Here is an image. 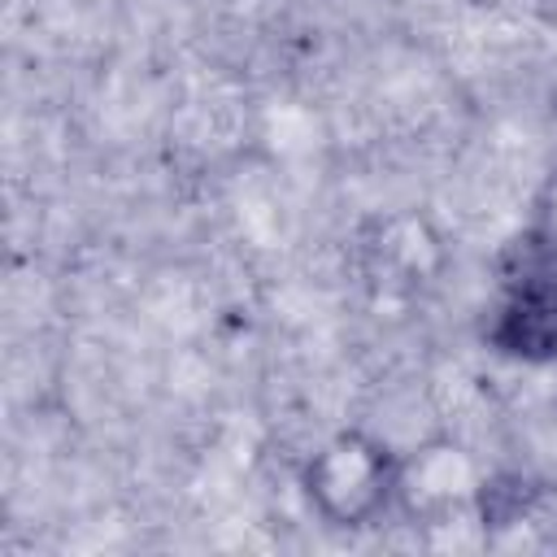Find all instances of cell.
<instances>
[{"label": "cell", "instance_id": "3", "mask_svg": "<svg viewBox=\"0 0 557 557\" xmlns=\"http://www.w3.org/2000/svg\"><path fill=\"white\" fill-rule=\"evenodd\" d=\"M444 265H448V248L426 213L400 209L370 222L366 270L383 292H396V296L422 292L444 274Z\"/></svg>", "mask_w": 557, "mask_h": 557}, {"label": "cell", "instance_id": "1", "mask_svg": "<svg viewBox=\"0 0 557 557\" xmlns=\"http://www.w3.org/2000/svg\"><path fill=\"white\" fill-rule=\"evenodd\" d=\"M396 461L400 453L361 426L331 431L300 470L305 500L326 527L366 531L396 509Z\"/></svg>", "mask_w": 557, "mask_h": 557}, {"label": "cell", "instance_id": "2", "mask_svg": "<svg viewBox=\"0 0 557 557\" xmlns=\"http://www.w3.org/2000/svg\"><path fill=\"white\" fill-rule=\"evenodd\" d=\"M487 466L457 435H426L396 461V513L422 531L479 522Z\"/></svg>", "mask_w": 557, "mask_h": 557}, {"label": "cell", "instance_id": "4", "mask_svg": "<svg viewBox=\"0 0 557 557\" xmlns=\"http://www.w3.org/2000/svg\"><path fill=\"white\" fill-rule=\"evenodd\" d=\"M487 339L518 361H557V287H518L496 309Z\"/></svg>", "mask_w": 557, "mask_h": 557}, {"label": "cell", "instance_id": "5", "mask_svg": "<svg viewBox=\"0 0 557 557\" xmlns=\"http://www.w3.org/2000/svg\"><path fill=\"white\" fill-rule=\"evenodd\" d=\"M531 248L544 252V257H557V161L548 165V174L540 178L535 187V200H531Z\"/></svg>", "mask_w": 557, "mask_h": 557}]
</instances>
